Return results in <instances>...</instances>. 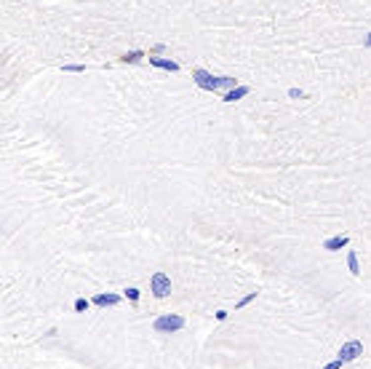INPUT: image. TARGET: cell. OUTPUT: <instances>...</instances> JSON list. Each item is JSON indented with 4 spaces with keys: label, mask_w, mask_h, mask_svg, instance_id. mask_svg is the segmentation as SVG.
Returning a JSON list of instances; mask_svg holds the SVG:
<instances>
[{
    "label": "cell",
    "mask_w": 371,
    "mask_h": 369,
    "mask_svg": "<svg viewBox=\"0 0 371 369\" xmlns=\"http://www.w3.org/2000/svg\"><path fill=\"white\" fill-rule=\"evenodd\" d=\"M91 305H94V302H91V300H85V297H78V300H75V305H72V308H75V313H85V311H88Z\"/></svg>",
    "instance_id": "13"
},
{
    "label": "cell",
    "mask_w": 371,
    "mask_h": 369,
    "mask_svg": "<svg viewBox=\"0 0 371 369\" xmlns=\"http://www.w3.org/2000/svg\"><path fill=\"white\" fill-rule=\"evenodd\" d=\"M289 96H291V99H304L307 94H304L302 89H289Z\"/></svg>",
    "instance_id": "15"
},
{
    "label": "cell",
    "mask_w": 371,
    "mask_h": 369,
    "mask_svg": "<svg viewBox=\"0 0 371 369\" xmlns=\"http://www.w3.org/2000/svg\"><path fill=\"white\" fill-rule=\"evenodd\" d=\"M184 316H179V313H163V316H158L155 321H152V329H155L158 334H174V332H182L184 329Z\"/></svg>",
    "instance_id": "2"
},
{
    "label": "cell",
    "mask_w": 371,
    "mask_h": 369,
    "mask_svg": "<svg viewBox=\"0 0 371 369\" xmlns=\"http://www.w3.org/2000/svg\"><path fill=\"white\" fill-rule=\"evenodd\" d=\"M363 48H371V30H369V35H366V41H363Z\"/></svg>",
    "instance_id": "19"
},
{
    "label": "cell",
    "mask_w": 371,
    "mask_h": 369,
    "mask_svg": "<svg viewBox=\"0 0 371 369\" xmlns=\"http://www.w3.org/2000/svg\"><path fill=\"white\" fill-rule=\"evenodd\" d=\"M147 56V51H142V48H134V51H125V54L121 56V62L123 64H139L142 59Z\"/></svg>",
    "instance_id": "9"
},
{
    "label": "cell",
    "mask_w": 371,
    "mask_h": 369,
    "mask_svg": "<svg viewBox=\"0 0 371 369\" xmlns=\"http://www.w3.org/2000/svg\"><path fill=\"white\" fill-rule=\"evenodd\" d=\"M123 297L128 300L131 305H136V302H139V297H142V292H139L136 286H128V289H123Z\"/></svg>",
    "instance_id": "11"
},
{
    "label": "cell",
    "mask_w": 371,
    "mask_h": 369,
    "mask_svg": "<svg viewBox=\"0 0 371 369\" xmlns=\"http://www.w3.org/2000/svg\"><path fill=\"white\" fill-rule=\"evenodd\" d=\"M248 94H251V89H248V86H235L233 91H224V94H222V102L235 104V102H241L243 96H248Z\"/></svg>",
    "instance_id": "7"
},
{
    "label": "cell",
    "mask_w": 371,
    "mask_h": 369,
    "mask_svg": "<svg viewBox=\"0 0 371 369\" xmlns=\"http://www.w3.org/2000/svg\"><path fill=\"white\" fill-rule=\"evenodd\" d=\"M91 302H94V305L96 308H115L118 305V302H121V294H112V292H107V294H94V300H91Z\"/></svg>",
    "instance_id": "8"
},
{
    "label": "cell",
    "mask_w": 371,
    "mask_h": 369,
    "mask_svg": "<svg viewBox=\"0 0 371 369\" xmlns=\"http://www.w3.org/2000/svg\"><path fill=\"white\" fill-rule=\"evenodd\" d=\"M150 292L155 300H165L171 294V276L163 273V270H155L150 276Z\"/></svg>",
    "instance_id": "3"
},
{
    "label": "cell",
    "mask_w": 371,
    "mask_h": 369,
    "mask_svg": "<svg viewBox=\"0 0 371 369\" xmlns=\"http://www.w3.org/2000/svg\"><path fill=\"white\" fill-rule=\"evenodd\" d=\"M361 356H363V342H361V340H347V342H342L336 359H342L344 364H350V361L361 359Z\"/></svg>",
    "instance_id": "4"
},
{
    "label": "cell",
    "mask_w": 371,
    "mask_h": 369,
    "mask_svg": "<svg viewBox=\"0 0 371 369\" xmlns=\"http://www.w3.org/2000/svg\"><path fill=\"white\" fill-rule=\"evenodd\" d=\"M347 270H350L353 276H361V262H358V252H353V249L347 252Z\"/></svg>",
    "instance_id": "10"
},
{
    "label": "cell",
    "mask_w": 371,
    "mask_h": 369,
    "mask_svg": "<svg viewBox=\"0 0 371 369\" xmlns=\"http://www.w3.org/2000/svg\"><path fill=\"white\" fill-rule=\"evenodd\" d=\"M227 316H230L227 311H216V313H214V319H216V321H219V324H222V321H227Z\"/></svg>",
    "instance_id": "17"
},
{
    "label": "cell",
    "mask_w": 371,
    "mask_h": 369,
    "mask_svg": "<svg viewBox=\"0 0 371 369\" xmlns=\"http://www.w3.org/2000/svg\"><path fill=\"white\" fill-rule=\"evenodd\" d=\"M344 246H350V235H342V233L323 241V249H326V252H342Z\"/></svg>",
    "instance_id": "5"
},
{
    "label": "cell",
    "mask_w": 371,
    "mask_h": 369,
    "mask_svg": "<svg viewBox=\"0 0 371 369\" xmlns=\"http://www.w3.org/2000/svg\"><path fill=\"white\" fill-rule=\"evenodd\" d=\"M150 67L165 70V72H179V62H174V59H163V56H152V54H150Z\"/></svg>",
    "instance_id": "6"
},
{
    "label": "cell",
    "mask_w": 371,
    "mask_h": 369,
    "mask_svg": "<svg viewBox=\"0 0 371 369\" xmlns=\"http://www.w3.org/2000/svg\"><path fill=\"white\" fill-rule=\"evenodd\" d=\"M256 297H259V292H248L246 297H241V300L235 302V311H243V308H246V305H251V302H254Z\"/></svg>",
    "instance_id": "12"
},
{
    "label": "cell",
    "mask_w": 371,
    "mask_h": 369,
    "mask_svg": "<svg viewBox=\"0 0 371 369\" xmlns=\"http://www.w3.org/2000/svg\"><path fill=\"white\" fill-rule=\"evenodd\" d=\"M64 72H85V64H64Z\"/></svg>",
    "instance_id": "14"
},
{
    "label": "cell",
    "mask_w": 371,
    "mask_h": 369,
    "mask_svg": "<svg viewBox=\"0 0 371 369\" xmlns=\"http://www.w3.org/2000/svg\"><path fill=\"white\" fill-rule=\"evenodd\" d=\"M193 81H195V86L198 89H203V91H233L235 86H241L235 81V78H230V75H211V72H206V70H201V67H195L193 70Z\"/></svg>",
    "instance_id": "1"
},
{
    "label": "cell",
    "mask_w": 371,
    "mask_h": 369,
    "mask_svg": "<svg viewBox=\"0 0 371 369\" xmlns=\"http://www.w3.org/2000/svg\"><path fill=\"white\" fill-rule=\"evenodd\" d=\"M344 367V361L342 359H334V361H329L326 367H321V369H342Z\"/></svg>",
    "instance_id": "16"
},
{
    "label": "cell",
    "mask_w": 371,
    "mask_h": 369,
    "mask_svg": "<svg viewBox=\"0 0 371 369\" xmlns=\"http://www.w3.org/2000/svg\"><path fill=\"white\" fill-rule=\"evenodd\" d=\"M163 51H165V46H163V43H158V46H152V51H150V54L155 56V54H163Z\"/></svg>",
    "instance_id": "18"
}]
</instances>
